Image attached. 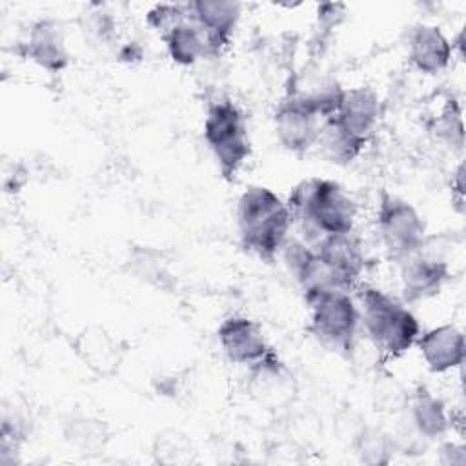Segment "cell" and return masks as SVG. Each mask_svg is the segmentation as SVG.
Segmentation results:
<instances>
[{
    "instance_id": "obj_3",
    "label": "cell",
    "mask_w": 466,
    "mask_h": 466,
    "mask_svg": "<svg viewBox=\"0 0 466 466\" xmlns=\"http://www.w3.org/2000/svg\"><path fill=\"white\" fill-rule=\"evenodd\" d=\"M357 300L362 328L382 357L399 359L415 346L420 324L406 302L368 284L359 288Z\"/></svg>"
},
{
    "instance_id": "obj_13",
    "label": "cell",
    "mask_w": 466,
    "mask_h": 466,
    "mask_svg": "<svg viewBox=\"0 0 466 466\" xmlns=\"http://www.w3.org/2000/svg\"><path fill=\"white\" fill-rule=\"evenodd\" d=\"M426 368L431 373H448L464 364L466 340L459 326L446 322L420 331L415 342Z\"/></svg>"
},
{
    "instance_id": "obj_7",
    "label": "cell",
    "mask_w": 466,
    "mask_h": 466,
    "mask_svg": "<svg viewBox=\"0 0 466 466\" xmlns=\"http://www.w3.org/2000/svg\"><path fill=\"white\" fill-rule=\"evenodd\" d=\"M324 120L326 118L302 98L286 95L273 111V131L286 151L304 155L317 146Z\"/></svg>"
},
{
    "instance_id": "obj_20",
    "label": "cell",
    "mask_w": 466,
    "mask_h": 466,
    "mask_svg": "<svg viewBox=\"0 0 466 466\" xmlns=\"http://www.w3.org/2000/svg\"><path fill=\"white\" fill-rule=\"evenodd\" d=\"M127 264L131 266V273L147 284L164 288L166 280L171 279L162 253L151 248H135Z\"/></svg>"
},
{
    "instance_id": "obj_21",
    "label": "cell",
    "mask_w": 466,
    "mask_h": 466,
    "mask_svg": "<svg viewBox=\"0 0 466 466\" xmlns=\"http://www.w3.org/2000/svg\"><path fill=\"white\" fill-rule=\"evenodd\" d=\"M393 448V439L375 428H368L357 437V455L364 464L390 462Z\"/></svg>"
},
{
    "instance_id": "obj_10",
    "label": "cell",
    "mask_w": 466,
    "mask_h": 466,
    "mask_svg": "<svg viewBox=\"0 0 466 466\" xmlns=\"http://www.w3.org/2000/svg\"><path fill=\"white\" fill-rule=\"evenodd\" d=\"M399 266L402 302L406 304H415L437 297L451 277L448 260L428 251L426 246Z\"/></svg>"
},
{
    "instance_id": "obj_9",
    "label": "cell",
    "mask_w": 466,
    "mask_h": 466,
    "mask_svg": "<svg viewBox=\"0 0 466 466\" xmlns=\"http://www.w3.org/2000/svg\"><path fill=\"white\" fill-rule=\"evenodd\" d=\"M382 106L379 93L371 86L342 87L337 107L328 118L346 135L368 146L380 120Z\"/></svg>"
},
{
    "instance_id": "obj_18",
    "label": "cell",
    "mask_w": 466,
    "mask_h": 466,
    "mask_svg": "<svg viewBox=\"0 0 466 466\" xmlns=\"http://www.w3.org/2000/svg\"><path fill=\"white\" fill-rule=\"evenodd\" d=\"M162 40L166 44L169 58L178 66L189 67L195 66L198 60L209 56L208 42L191 18L171 27L166 35H162Z\"/></svg>"
},
{
    "instance_id": "obj_12",
    "label": "cell",
    "mask_w": 466,
    "mask_h": 466,
    "mask_svg": "<svg viewBox=\"0 0 466 466\" xmlns=\"http://www.w3.org/2000/svg\"><path fill=\"white\" fill-rule=\"evenodd\" d=\"M187 13L204 35L209 56H218L233 38L242 4L233 0H195L187 4Z\"/></svg>"
},
{
    "instance_id": "obj_17",
    "label": "cell",
    "mask_w": 466,
    "mask_h": 466,
    "mask_svg": "<svg viewBox=\"0 0 466 466\" xmlns=\"http://www.w3.org/2000/svg\"><path fill=\"white\" fill-rule=\"evenodd\" d=\"M76 353L93 371L100 375L113 373L122 360V348L102 328H87L76 339Z\"/></svg>"
},
{
    "instance_id": "obj_14",
    "label": "cell",
    "mask_w": 466,
    "mask_h": 466,
    "mask_svg": "<svg viewBox=\"0 0 466 466\" xmlns=\"http://www.w3.org/2000/svg\"><path fill=\"white\" fill-rule=\"evenodd\" d=\"M455 53L451 40L435 24L420 22L408 35V60L422 75H439L448 69Z\"/></svg>"
},
{
    "instance_id": "obj_16",
    "label": "cell",
    "mask_w": 466,
    "mask_h": 466,
    "mask_svg": "<svg viewBox=\"0 0 466 466\" xmlns=\"http://www.w3.org/2000/svg\"><path fill=\"white\" fill-rule=\"evenodd\" d=\"M408 415L420 439L441 441L451 430V413L444 400L422 384L408 395Z\"/></svg>"
},
{
    "instance_id": "obj_19",
    "label": "cell",
    "mask_w": 466,
    "mask_h": 466,
    "mask_svg": "<svg viewBox=\"0 0 466 466\" xmlns=\"http://www.w3.org/2000/svg\"><path fill=\"white\" fill-rule=\"evenodd\" d=\"M431 131L451 151H462L464 147L462 107L455 96H448L442 102L437 116L431 122Z\"/></svg>"
},
{
    "instance_id": "obj_4",
    "label": "cell",
    "mask_w": 466,
    "mask_h": 466,
    "mask_svg": "<svg viewBox=\"0 0 466 466\" xmlns=\"http://www.w3.org/2000/svg\"><path fill=\"white\" fill-rule=\"evenodd\" d=\"M309 315V333L328 350L351 355L359 329V308L350 291L315 288L302 293Z\"/></svg>"
},
{
    "instance_id": "obj_2",
    "label": "cell",
    "mask_w": 466,
    "mask_h": 466,
    "mask_svg": "<svg viewBox=\"0 0 466 466\" xmlns=\"http://www.w3.org/2000/svg\"><path fill=\"white\" fill-rule=\"evenodd\" d=\"M293 220L288 202L266 186H249L237 202L240 246L264 262H273L289 238Z\"/></svg>"
},
{
    "instance_id": "obj_5",
    "label": "cell",
    "mask_w": 466,
    "mask_h": 466,
    "mask_svg": "<svg viewBox=\"0 0 466 466\" xmlns=\"http://www.w3.org/2000/svg\"><path fill=\"white\" fill-rule=\"evenodd\" d=\"M202 135L222 178L228 182L235 180L251 157V140L242 109L226 96L209 102Z\"/></svg>"
},
{
    "instance_id": "obj_24",
    "label": "cell",
    "mask_w": 466,
    "mask_h": 466,
    "mask_svg": "<svg viewBox=\"0 0 466 466\" xmlns=\"http://www.w3.org/2000/svg\"><path fill=\"white\" fill-rule=\"evenodd\" d=\"M439 461L446 466H464L466 464V448L462 444L444 441L439 448Z\"/></svg>"
},
{
    "instance_id": "obj_6",
    "label": "cell",
    "mask_w": 466,
    "mask_h": 466,
    "mask_svg": "<svg viewBox=\"0 0 466 466\" xmlns=\"http://www.w3.org/2000/svg\"><path fill=\"white\" fill-rule=\"evenodd\" d=\"M375 224L386 257L397 264L419 253L430 240L426 220L417 208L388 191L380 193Z\"/></svg>"
},
{
    "instance_id": "obj_23",
    "label": "cell",
    "mask_w": 466,
    "mask_h": 466,
    "mask_svg": "<svg viewBox=\"0 0 466 466\" xmlns=\"http://www.w3.org/2000/svg\"><path fill=\"white\" fill-rule=\"evenodd\" d=\"M344 18V5L340 4H322L317 9V20L322 29H335Z\"/></svg>"
},
{
    "instance_id": "obj_8",
    "label": "cell",
    "mask_w": 466,
    "mask_h": 466,
    "mask_svg": "<svg viewBox=\"0 0 466 466\" xmlns=\"http://www.w3.org/2000/svg\"><path fill=\"white\" fill-rule=\"evenodd\" d=\"M311 246L322 260L333 288L351 291L359 286L366 269V255L355 231L328 235Z\"/></svg>"
},
{
    "instance_id": "obj_11",
    "label": "cell",
    "mask_w": 466,
    "mask_h": 466,
    "mask_svg": "<svg viewBox=\"0 0 466 466\" xmlns=\"http://www.w3.org/2000/svg\"><path fill=\"white\" fill-rule=\"evenodd\" d=\"M217 339L222 353L233 364L253 366L271 351L262 326L248 315L226 317L217 329Z\"/></svg>"
},
{
    "instance_id": "obj_15",
    "label": "cell",
    "mask_w": 466,
    "mask_h": 466,
    "mask_svg": "<svg viewBox=\"0 0 466 466\" xmlns=\"http://www.w3.org/2000/svg\"><path fill=\"white\" fill-rule=\"evenodd\" d=\"M24 56L49 73H60L69 64V51L60 24L51 18L35 22L27 33Z\"/></svg>"
},
{
    "instance_id": "obj_1",
    "label": "cell",
    "mask_w": 466,
    "mask_h": 466,
    "mask_svg": "<svg viewBox=\"0 0 466 466\" xmlns=\"http://www.w3.org/2000/svg\"><path fill=\"white\" fill-rule=\"evenodd\" d=\"M293 224L299 226L302 240L313 244L328 235L355 231L357 204L335 180L309 177L300 180L288 197Z\"/></svg>"
},
{
    "instance_id": "obj_25",
    "label": "cell",
    "mask_w": 466,
    "mask_h": 466,
    "mask_svg": "<svg viewBox=\"0 0 466 466\" xmlns=\"http://www.w3.org/2000/svg\"><path fill=\"white\" fill-rule=\"evenodd\" d=\"M451 198L459 208V211H462L464 209V164L462 162H459L451 177Z\"/></svg>"
},
{
    "instance_id": "obj_22",
    "label": "cell",
    "mask_w": 466,
    "mask_h": 466,
    "mask_svg": "<svg viewBox=\"0 0 466 466\" xmlns=\"http://www.w3.org/2000/svg\"><path fill=\"white\" fill-rule=\"evenodd\" d=\"M187 18V4H157L146 13L147 25L160 35H166L171 27Z\"/></svg>"
}]
</instances>
